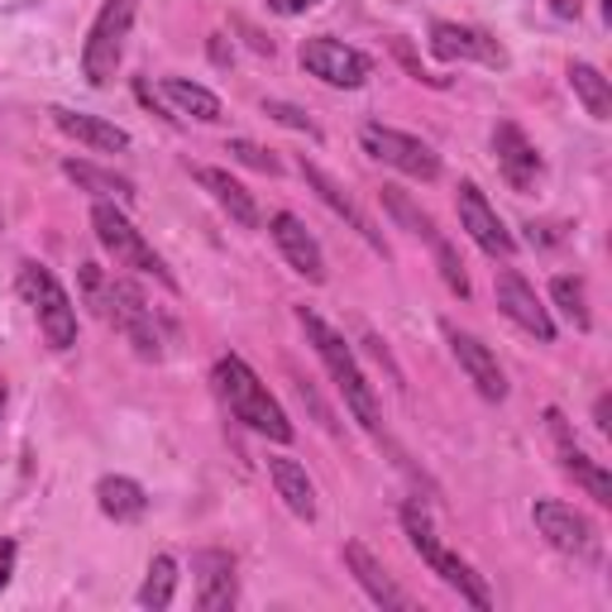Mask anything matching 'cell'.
Wrapping results in <instances>:
<instances>
[{"instance_id":"42","label":"cell","mask_w":612,"mask_h":612,"mask_svg":"<svg viewBox=\"0 0 612 612\" xmlns=\"http://www.w3.org/2000/svg\"><path fill=\"white\" fill-rule=\"evenodd\" d=\"M6 402H10V393H6V378H0V416H6Z\"/></svg>"},{"instance_id":"25","label":"cell","mask_w":612,"mask_h":612,"mask_svg":"<svg viewBox=\"0 0 612 612\" xmlns=\"http://www.w3.org/2000/svg\"><path fill=\"white\" fill-rule=\"evenodd\" d=\"M164 96H168L177 110H182V116L201 120V125H216V120L225 116V110H220V96L206 91V87H197V82H187V77H168V82H164Z\"/></svg>"},{"instance_id":"22","label":"cell","mask_w":612,"mask_h":612,"mask_svg":"<svg viewBox=\"0 0 612 612\" xmlns=\"http://www.w3.org/2000/svg\"><path fill=\"white\" fill-rule=\"evenodd\" d=\"M96 503H101V512L110 522H139L144 507H149V493L125 474H106L101 483H96Z\"/></svg>"},{"instance_id":"23","label":"cell","mask_w":612,"mask_h":612,"mask_svg":"<svg viewBox=\"0 0 612 612\" xmlns=\"http://www.w3.org/2000/svg\"><path fill=\"white\" fill-rule=\"evenodd\" d=\"M560 464H565V474L584 488L599 507H612V478L599 460H589L584 450H574V441H560Z\"/></svg>"},{"instance_id":"5","label":"cell","mask_w":612,"mask_h":612,"mask_svg":"<svg viewBox=\"0 0 612 612\" xmlns=\"http://www.w3.org/2000/svg\"><path fill=\"white\" fill-rule=\"evenodd\" d=\"M130 24H135V0H106L87 43H82V72H87L91 87H106L110 77H116L125 39H130Z\"/></svg>"},{"instance_id":"3","label":"cell","mask_w":612,"mask_h":612,"mask_svg":"<svg viewBox=\"0 0 612 612\" xmlns=\"http://www.w3.org/2000/svg\"><path fill=\"white\" fill-rule=\"evenodd\" d=\"M20 293L29 306H34L43 340L53 349H72L77 345V306L68 297V287H62L43 264H20Z\"/></svg>"},{"instance_id":"13","label":"cell","mask_w":612,"mask_h":612,"mask_svg":"<svg viewBox=\"0 0 612 612\" xmlns=\"http://www.w3.org/2000/svg\"><path fill=\"white\" fill-rule=\"evenodd\" d=\"M268 235H273V245L283 249V259L293 264V273H302L306 283H326V254H320L316 245V235L306 230V225L293 216V211H278L268 220Z\"/></svg>"},{"instance_id":"40","label":"cell","mask_w":612,"mask_h":612,"mask_svg":"<svg viewBox=\"0 0 612 612\" xmlns=\"http://www.w3.org/2000/svg\"><path fill=\"white\" fill-rule=\"evenodd\" d=\"M551 10L560 20H579V0H551Z\"/></svg>"},{"instance_id":"1","label":"cell","mask_w":612,"mask_h":612,"mask_svg":"<svg viewBox=\"0 0 612 612\" xmlns=\"http://www.w3.org/2000/svg\"><path fill=\"white\" fill-rule=\"evenodd\" d=\"M216 388L225 397V407H230L249 431H259V436L278 441V445L293 441V422L283 416L278 397L264 388L259 374H254L239 354H220V359H216Z\"/></svg>"},{"instance_id":"29","label":"cell","mask_w":612,"mask_h":612,"mask_svg":"<svg viewBox=\"0 0 612 612\" xmlns=\"http://www.w3.org/2000/svg\"><path fill=\"white\" fill-rule=\"evenodd\" d=\"M378 197H383V206H388V216H393L397 225H407V230H412L416 239H426V245H431V239H436V225H431V216H426L422 206H416V201H412L402 187H383Z\"/></svg>"},{"instance_id":"8","label":"cell","mask_w":612,"mask_h":612,"mask_svg":"<svg viewBox=\"0 0 612 612\" xmlns=\"http://www.w3.org/2000/svg\"><path fill=\"white\" fill-rule=\"evenodd\" d=\"M302 68L312 72V77H320L326 87H345V91H354V87L368 82L374 62H368L359 48L340 43V39H306V43H302Z\"/></svg>"},{"instance_id":"2","label":"cell","mask_w":612,"mask_h":612,"mask_svg":"<svg viewBox=\"0 0 612 612\" xmlns=\"http://www.w3.org/2000/svg\"><path fill=\"white\" fill-rule=\"evenodd\" d=\"M297 320H302V330H306V340H312V349L320 354V364L330 368V378H335V388L345 393V407H349V416L359 422L364 431H378V397H374V388H368V378L359 374V364H354V354H349V345H345V335H335L326 320H320L316 312H297Z\"/></svg>"},{"instance_id":"33","label":"cell","mask_w":612,"mask_h":612,"mask_svg":"<svg viewBox=\"0 0 612 612\" xmlns=\"http://www.w3.org/2000/svg\"><path fill=\"white\" fill-rule=\"evenodd\" d=\"M225 154H230L235 164L254 168V172H268V177H278V172H283L278 158H273L268 149H259V144H249V139H230V144H225Z\"/></svg>"},{"instance_id":"35","label":"cell","mask_w":612,"mask_h":612,"mask_svg":"<svg viewBox=\"0 0 612 612\" xmlns=\"http://www.w3.org/2000/svg\"><path fill=\"white\" fill-rule=\"evenodd\" d=\"M393 53H397L402 68H407V72L416 77V82H431V87H441V82H445V77H431V72L422 68V58L412 53V43H407V39H393Z\"/></svg>"},{"instance_id":"31","label":"cell","mask_w":612,"mask_h":612,"mask_svg":"<svg viewBox=\"0 0 612 612\" xmlns=\"http://www.w3.org/2000/svg\"><path fill=\"white\" fill-rule=\"evenodd\" d=\"M551 297L555 306L574 320V330H589L593 316H589V297H584V278H570V273H560V278L551 283Z\"/></svg>"},{"instance_id":"30","label":"cell","mask_w":612,"mask_h":612,"mask_svg":"<svg viewBox=\"0 0 612 612\" xmlns=\"http://www.w3.org/2000/svg\"><path fill=\"white\" fill-rule=\"evenodd\" d=\"M402 531H407L412 551L422 555L426 565L441 555V536H436V526H431V517H426V507H422V503H407V507H402Z\"/></svg>"},{"instance_id":"9","label":"cell","mask_w":612,"mask_h":612,"mask_svg":"<svg viewBox=\"0 0 612 612\" xmlns=\"http://www.w3.org/2000/svg\"><path fill=\"white\" fill-rule=\"evenodd\" d=\"M455 206H460V225L470 230V239L483 254H493V259H512V254H517V239H512L507 225L497 220V211L488 206V197H483L478 182H460Z\"/></svg>"},{"instance_id":"7","label":"cell","mask_w":612,"mask_h":612,"mask_svg":"<svg viewBox=\"0 0 612 612\" xmlns=\"http://www.w3.org/2000/svg\"><path fill=\"white\" fill-rule=\"evenodd\" d=\"M364 149L368 158H378V164H388L397 172L416 177V182H436L441 177V158L431 144H422L416 135H402V130H388V125H364Z\"/></svg>"},{"instance_id":"28","label":"cell","mask_w":612,"mask_h":612,"mask_svg":"<svg viewBox=\"0 0 612 612\" xmlns=\"http://www.w3.org/2000/svg\"><path fill=\"white\" fill-rule=\"evenodd\" d=\"M172 593H177V560L154 555L149 574H144V589H139V603L149 612H164V608H172Z\"/></svg>"},{"instance_id":"6","label":"cell","mask_w":612,"mask_h":612,"mask_svg":"<svg viewBox=\"0 0 612 612\" xmlns=\"http://www.w3.org/2000/svg\"><path fill=\"white\" fill-rule=\"evenodd\" d=\"M101 312H106V320H116V326L125 330V340L135 345L139 359H158V354H164V335H158V326H154V306L144 302V293L135 283H125V278L110 283Z\"/></svg>"},{"instance_id":"14","label":"cell","mask_w":612,"mask_h":612,"mask_svg":"<svg viewBox=\"0 0 612 612\" xmlns=\"http://www.w3.org/2000/svg\"><path fill=\"white\" fill-rule=\"evenodd\" d=\"M531 522H536V531L555 545L560 555H593V531H589V522L579 517L570 503L541 497V503L531 507Z\"/></svg>"},{"instance_id":"20","label":"cell","mask_w":612,"mask_h":612,"mask_svg":"<svg viewBox=\"0 0 612 612\" xmlns=\"http://www.w3.org/2000/svg\"><path fill=\"white\" fill-rule=\"evenodd\" d=\"M268 478H273V488H278L283 507L293 512V517L316 522V488H312V478H306V470H302L297 460L273 455V460H268Z\"/></svg>"},{"instance_id":"36","label":"cell","mask_w":612,"mask_h":612,"mask_svg":"<svg viewBox=\"0 0 612 612\" xmlns=\"http://www.w3.org/2000/svg\"><path fill=\"white\" fill-rule=\"evenodd\" d=\"M312 6H320V0H268L273 14H302V10H312Z\"/></svg>"},{"instance_id":"39","label":"cell","mask_w":612,"mask_h":612,"mask_svg":"<svg viewBox=\"0 0 612 612\" xmlns=\"http://www.w3.org/2000/svg\"><path fill=\"white\" fill-rule=\"evenodd\" d=\"M211 58H216V68H230V48H225V34H211Z\"/></svg>"},{"instance_id":"11","label":"cell","mask_w":612,"mask_h":612,"mask_svg":"<svg viewBox=\"0 0 612 612\" xmlns=\"http://www.w3.org/2000/svg\"><path fill=\"white\" fill-rule=\"evenodd\" d=\"M450 335V354L460 359V368H464V378L478 388V397L483 402H503L507 397V378H503V368H497V354L478 340V335H470V330H455L450 326L445 330Z\"/></svg>"},{"instance_id":"41","label":"cell","mask_w":612,"mask_h":612,"mask_svg":"<svg viewBox=\"0 0 612 612\" xmlns=\"http://www.w3.org/2000/svg\"><path fill=\"white\" fill-rule=\"evenodd\" d=\"M593 426H599V431L612 426V422H608V397H599V407H593Z\"/></svg>"},{"instance_id":"37","label":"cell","mask_w":612,"mask_h":612,"mask_svg":"<svg viewBox=\"0 0 612 612\" xmlns=\"http://www.w3.org/2000/svg\"><path fill=\"white\" fill-rule=\"evenodd\" d=\"M10 574H14V541H0V589L10 584Z\"/></svg>"},{"instance_id":"16","label":"cell","mask_w":612,"mask_h":612,"mask_svg":"<svg viewBox=\"0 0 612 612\" xmlns=\"http://www.w3.org/2000/svg\"><path fill=\"white\" fill-rule=\"evenodd\" d=\"M493 154H497V168H503V177L517 191H531L541 177V154L536 144H531L512 120H497L493 125Z\"/></svg>"},{"instance_id":"26","label":"cell","mask_w":612,"mask_h":612,"mask_svg":"<svg viewBox=\"0 0 612 612\" xmlns=\"http://www.w3.org/2000/svg\"><path fill=\"white\" fill-rule=\"evenodd\" d=\"M62 172H68L82 191H91V197L135 201V182H130V177H116V172H106V168H96V164H82V158H68V164H62Z\"/></svg>"},{"instance_id":"34","label":"cell","mask_w":612,"mask_h":612,"mask_svg":"<svg viewBox=\"0 0 612 612\" xmlns=\"http://www.w3.org/2000/svg\"><path fill=\"white\" fill-rule=\"evenodd\" d=\"M264 116L268 120H278V125H287V130H297V135H320L316 125H312V116L306 110H297V106H287V101H264Z\"/></svg>"},{"instance_id":"43","label":"cell","mask_w":612,"mask_h":612,"mask_svg":"<svg viewBox=\"0 0 612 612\" xmlns=\"http://www.w3.org/2000/svg\"><path fill=\"white\" fill-rule=\"evenodd\" d=\"M599 10H603V20L612 24V0H599Z\"/></svg>"},{"instance_id":"10","label":"cell","mask_w":612,"mask_h":612,"mask_svg":"<svg viewBox=\"0 0 612 612\" xmlns=\"http://www.w3.org/2000/svg\"><path fill=\"white\" fill-rule=\"evenodd\" d=\"M497 306H503V316L517 320L526 335H536L541 345L555 340V320H551V312L541 306L536 287H531L517 268H503V273H497Z\"/></svg>"},{"instance_id":"18","label":"cell","mask_w":612,"mask_h":612,"mask_svg":"<svg viewBox=\"0 0 612 612\" xmlns=\"http://www.w3.org/2000/svg\"><path fill=\"white\" fill-rule=\"evenodd\" d=\"M345 565H349V574L359 579V589H364V593H368V599H374L378 608H393V612H407V608H412L407 593H402V589L393 584V574L383 570L378 560L368 555L359 541H349V545H345Z\"/></svg>"},{"instance_id":"12","label":"cell","mask_w":612,"mask_h":612,"mask_svg":"<svg viewBox=\"0 0 612 612\" xmlns=\"http://www.w3.org/2000/svg\"><path fill=\"white\" fill-rule=\"evenodd\" d=\"M431 53L441 62H460V58H478L488 68H507V53L503 43L483 29H470V24H450V20H436L431 24Z\"/></svg>"},{"instance_id":"27","label":"cell","mask_w":612,"mask_h":612,"mask_svg":"<svg viewBox=\"0 0 612 612\" xmlns=\"http://www.w3.org/2000/svg\"><path fill=\"white\" fill-rule=\"evenodd\" d=\"M570 87L574 96L584 101V110L593 120H612V87L599 68H589V62H570Z\"/></svg>"},{"instance_id":"38","label":"cell","mask_w":612,"mask_h":612,"mask_svg":"<svg viewBox=\"0 0 612 612\" xmlns=\"http://www.w3.org/2000/svg\"><path fill=\"white\" fill-rule=\"evenodd\" d=\"M135 96H139V101H144V106H149V110H154V116H168V110H164V106H158V96L149 91V82H144V77H139V82H135ZM168 120H172V116H168Z\"/></svg>"},{"instance_id":"4","label":"cell","mask_w":612,"mask_h":612,"mask_svg":"<svg viewBox=\"0 0 612 612\" xmlns=\"http://www.w3.org/2000/svg\"><path fill=\"white\" fill-rule=\"evenodd\" d=\"M91 230H96V239L106 245V254L116 259L120 268H135V273H154L158 283H168L172 287V273L164 268V259L154 254V245L144 239L135 225H130V216L120 211V206H110V201H96L91 206Z\"/></svg>"},{"instance_id":"15","label":"cell","mask_w":612,"mask_h":612,"mask_svg":"<svg viewBox=\"0 0 612 612\" xmlns=\"http://www.w3.org/2000/svg\"><path fill=\"white\" fill-rule=\"evenodd\" d=\"M191 574H197V608L201 612H230L239 603L235 560L225 551H197L191 555Z\"/></svg>"},{"instance_id":"17","label":"cell","mask_w":612,"mask_h":612,"mask_svg":"<svg viewBox=\"0 0 612 612\" xmlns=\"http://www.w3.org/2000/svg\"><path fill=\"white\" fill-rule=\"evenodd\" d=\"M302 177H306V187H312V191H316V197H320V201H326V206H330V211H335V216H340V220H349V225H354V230H359V235L368 239V245H374V249L383 254V259H388V245H383V235L374 230V220H368V216L359 211V201H354V197H349V191H345L340 182H335V177H330L326 168H316V164H306V158H302Z\"/></svg>"},{"instance_id":"24","label":"cell","mask_w":612,"mask_h":612,"mask_svg":"<svg viewBox=\"0 0 612 612\" xmlns=\"http://www.w3.org/2000/svg\"><path fill=\"white\" fill-rule=\"evenodd\" d=\"M431 570H436V574L445 579V584H450V589H455V593H460V599H464V603H474L478 612H488V608H493V593H488V584H483V579H478V574H474L470 565H464V560H460V555H450V551H445V545H441V555H436V560H431Z\"/></svg>"},{"instance_id":"32","label":"cell","mask_w":612,"mask_h":612,"mask_svg":"<svg viewBox=\"0 0 612 612\" xmlns=\"http://www.w3.org/2000/svg\"><path fill=\"white\" fill-rule=\"evenodd\" d=\"M431 249H436V264H441V278H445V287L455 297H470V273H464V264H460V254H455V245L450 239H431Z\"/></svg>"},{"instance_id":"21","label":"cell","mask_w":612,"mask_h":612,"mask_svg":"<svg viewBox=\"0 0 612 612\" xmlns=\"http://www.w3.org/2000/svg\"><path fill=\"white\" fill-rule=\"evenodd\" d=\"M197 182L211 191L216 206H220V211L230 216L235 225H245V230H254V225H259V206H254V197H249V191L239 187L225 168H197Z\"/></svg>"},{"instance_id":"19","label":"cell","mask_w":612,"mask_h":612,"mask_svg":"<svg viewBox=\"0 0 612 612\" xmlns=\"http://www.w3.org/2000/svg\"><path fill=\"white\" fill-rule=\"evenodd\" d=\"M53 125L62 135H72L77 144H87L96 154H125L130 149V135L120 125H110L101 116H82V110H68V106H53Z\"/></svg>"}]
</instances>
